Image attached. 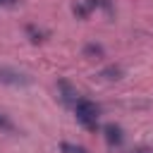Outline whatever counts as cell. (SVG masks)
<instances>
[{
    "label": "cell",
    "mask_w": 153,
    "mask_h": 153,
    "mask_svg": "<svg viewBox=\"0 0 153 153\" xmlns=\"http://www.w3.org/2000/svg\"><path fill=\"white\" fill-rule=\"evenodd\" d=\"M0 129H2V131H14V124H12L5 115H0Z\"/></svg>",
    "instance_id": "cell-8"
},
{
    "label": "cell",
    "mask_w": 153,
    "mask_h": 153,
    "mask_svg": "<svg viewBox=\"0 0 153 153\" xmlns=\"http://www.w3.org/2000/svg\"><path fill=\"white\" fill-rule=\"evenodd\" d=\"M0 81L2 84H10V86H29L31 79L17 69H10V67H0Z\"/></svg>",
    "instance_id": "cell-2"
},
{
    "label": "cell",
    "mask_w": 153,
    "mask_h": 153,
    "mask_svg": "<svg viewBox=\"0 0 153 153\" xmlns=\"http://www.w3.org/2000/svg\"><path fill=\"white\" fill-rule=\"evenodd\" d=\"M17 0H0V7H14Z\"/></svg>",
    "instance_id": "cell-9"
},
{
    "label": "cell",
    "mask_w": 153,
    "mask_h": 153,
    "mask_svg": "<svg viewBox=\"0 0 153 153\" xmlns=\"http://www.w3.org/2000/svg\"><path fill=\"white\" fill-rule=\"evenodd\" d=\"M131 153H153V148H136V151H131Z\"/></svg>",
    "instance_id": "cell-10"
},
{
    "label": "cell",
    "mask_w": 153,
    "mask_h": 153,
    "mask_svg": "<svg viewBox=\"0 0 153 153\" xmlns=\"http://www.w3.org/2000/svg\"><path fill=\"white\" fill-rule=\"evenodd\" d=\"M60 148H62V153H88V151H86L84 146H76V143H69V141H65V143H62Z\"/></svg>",
    "instance_id": "cell-5"
},
{
    "label": "cell",
    "mask_w": 153,
    "mask_h": 153,
    "mask_svg": "<svg viewBox=\"0 0 153 153\" xmlns=\"http://www.w3.org/2000/svg\"><path fill=\"white\" fill-rule=\"evenodd\" d=\"M100 76H103V79H110V81H112V79H120V76H122V67L110 65V67H105V69L100 72Z\"/></svg>",
    "instance_id": "cell-4"
},
{
    "label": "cell",
    "mask_w": 153,
    "mask_h": 153,
    "mask_svg": "<svg viewBox=\"0 0 153 153\" xmlns=\"http://www.w3.org/2000/svg\"><path fill=\"white\" fill-rule=\"evenodd\" d=\"M26 33L31 36V41H33V43H38V41H43V36H45V33H43L41 29H36V26H26Z\"/></svg>",
    "instance_id": "cell-6"
},
{
    "label": "cell",
    "mask_w": 153,
    "mask_h": 153,
    "mask_svg": "<svg viewBox=\"0 0 153 153\" xmlns=\"http://www.w3.org/2000/svg\"><path fill=\"white\" fill-rule=\"evenodd\" d=\"M103 134H105V141L110 143V146H122V141H124V136H122V129L117 127V124H105L103 127Z\"/></svg>",
    "instance_id": "cell-3"
},
{
    "label": "cell",
    "mask_w": 153,
    "mask_h": 153,
    "mask_svg": "<svg viewBox=\"0 0 153 153\" xmlns=\"http://www.w3.org/2000/svg\"><path fill=\"white\" fill-rule=\"evenodd\" d=\"M72 108H74L76 122H79L84 129H88V131H96V129H98V115H100V108H98L93 100H88V98H79Z\"/></svg>",
    "instance_id": "cell-1"
},
{
    "label": "cell",
    "mask_w": 153,
    "mask_h": 153,
    "mask_svg": "<svg viewBox=\"0 0 153 153\" xmlns=\"http://www.w3.org/2000/svg\"><path fill=\"white\" fill-rule=\"evenodd\" d=\"M84 55H96V57H103V48H100V45L88 43V45L84 48Z\"/></svg>",
    "instance_id": "cell-7"
}]
</instances>
